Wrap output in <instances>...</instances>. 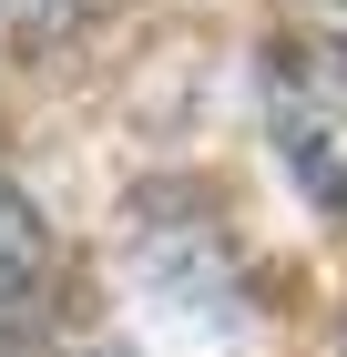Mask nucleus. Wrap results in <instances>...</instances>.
Segmentation results:
<instances>
[{
	"label": "nucleus",
	"mask_w": 347,
	"mask_h": 357,
	"mask_svg": "<svg viewBox=\"0 0 347 357\" xmlns=\"http://www.w3.org/2000/svg\"><path fill=\"white\" fill-rule=\"evenodd\" d=\"M266 123H276L286 174L347 225V41H327V52H276L266 61Z\"/></svg>",
	"instance_id": "f257e3e1"
},
{
	"label": "nucleus",
	"mask_w": 347,
	"mask_h": 357,
	"mask_svg": "<svg viewBox=\"0 0 347 357\" xmlns=\"http://www.w3.org/2000/svg\"><path fill=\"white\" fill-rule=\"evenodd\" d=\"M41 296H52V235L21 194L0 184V357H21L41 327Z\"/></svg>",
	"instance_id": "f03ea898"
},
{
	"label": "nucleus",
	"mask_w": 347,
	"mask_h": 357,
	"mask_svg": "<svg viewBox=\"0 0 347 357\" xmlns=\"http://www.w3.org/2000/svg\"><path fill=\"white\" fill-rule=\"evenodd\" d=\"M82 357H123V347H82Z\"/></svg>",
	"instance_id": "7ed1b4c3"
}]
</instances>
